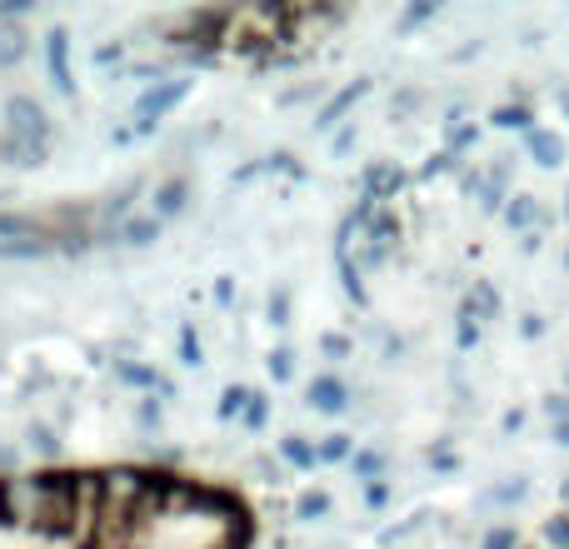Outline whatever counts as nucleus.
Returning a JSON list of instances; mask_svg holds the SVG:
<instances>
[{"mask_svg": "<svg viewBox=\"0 0 569 549\" xmlns=\"http://www.w3.org/2000/svg\"><path fill=\"white\" fill-rule=\"evenodd\" d=\"M230 490L166 470H60L0 480V549H250Z\"/></svg>", "mask_w": 569, "mask_h": 549, "instance_id": "nucleus-1", "label": "nucleus"}, {"mask_svg": "<svg viewBox=\"0 0 569 549\" xmlns=\"http://www.w3.org/2000/svg\"><path fill=\"white\" fill-rule=\"evenodd\" d=\"M6 136H16V140H26V146H40V150H46V110H40L36 100L16 96V100L6 106Z\"/></svg>", "mask_w": 569, "mask_h": 549, "instance_id": "nucleus-2", "label": "nucleus"}, {"mask_svg": "<svg viewBox=\"0 0 569 549\" xmlns=\"http://www.w3.org/2000/svg\"><path fill=\"white\" fill-rule=\"evenodd\" d=\"M186 100V80H170V86H160V90H150L146 100L136 106V116H140V126H150V120H160L170 106H180Z\"/></svg>", "mask_w": 569, "mask_h": 549, "instance_id": "nucleus-3", "label": "nucleus"}, {"mask_svg": "<svg viewBox=\"0 0 569 549\" xmlns=\"http://www.w3.org/2000/svg\"><path fill=\"white\" fill-rule=\"evenodd\" d=\"M30 40L20 26H0V66H16V60H26Z\"/></svg>", "mask_w": 569, "mask_h": 549, "instance_id": "nucleus-4", "label": "nucleus"}, {"mask_svg": "<svg viewBox=\"0 0 569 549\" xmlns=\"http://www.w3.org/2000/svg\"><path fill=\"white\" fill-rule=\"evenodd\" d=\"M50 70H56V86L60 90H70V76H66V36H50Z\"/></svg>", "mask_w": 569, "mask_h": 549, "instance_id": "nucleus-5", "label": "nucleus"}, {"mask_svg": "<svg viewBox=\"0 0 569 549\" xmlns=\"http://www.w3.org/2000/svg\"><path fill=\"white\" fill-rule=\"evenodd\" d=\"M156 210H160V216H180V210H186V186L176 180V186L160 190V196H156Z\"/></svg>", "mask_w": 569, "mask_h": 549, "instance_id": "nucleus-6", "label": "nucleus"}, {"mask_svg": "<svg viewBox=\"0 0 569 549\" xmlns=\"http://www.w3.org/2000/svg\"><path fill=\"white\" fill-rule=\"evenodd\" d=\"M156 236H160V220H130V226H126V240H130V246H150Z\"/></svg>", "mask_w": 569, "mask_h": 549, "instance_id": "nucleus-7", "label": "nucleus"}, {"mask_svg": "<svg viewBox=\"0 0 569 549\" xmlns=\"http://www.w3.org/2000/svg\"><path fill=\"white\" fill-rule=\"evenodd\" d=\"M310 400L320 405V410H340V385H335V380H320V385L310 390Z\"/></svg>", "mask_w": 569, "mask_h": 549, "instance_id": "nucleus-8", "label": "nucleus"}]
</instances>
